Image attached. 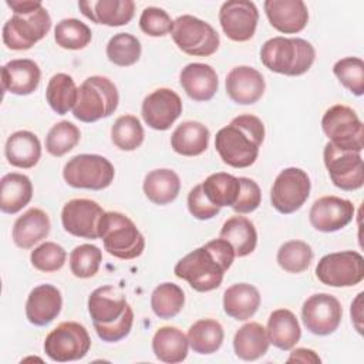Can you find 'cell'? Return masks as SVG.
Listing matches in <instances>:
<instances>
[{"mask_svg":"<svg viewBox=\"0 0 364 364\" xmlns=\"http://www.w3.org/2000/svg\"><path fill=\"white\" fill-rule=\"evenodd\" d=\"M333 73L338 81L354 95L364 94V63L358 57H346L333 65Z\"/></svg>","mask_w":364,"mask_h":364,"instance_id":"46","label":"cell"},{"mask_svg":"<svg viewBox=\"0 0 364 364\" xmlns=\"http://www.w3.org/2000/svg\"><path fill=\"white\" fill-rule=\"evenodd\" d=\"M50 233V218L38 208H31L18 216L13 225V242L21 249H30Z\"/></svg>","mask_w":364,"mask_h":364,"instance_id":"26","label":"cell"},{"mask_svg":"<svg viewBox=\"0 0 364 364\" xmlns=\"http://www.w3.org/2000/svg\"><path fill=\"white\" fill-rule=\"evenodd\" d=\"M118 102L117 85L107 77L92 75L78 87L73 115L82 122H95L114 114Z\"/></svg>","mask_w":364,"mask_h":364,"instance_id":"7","label":"cell"},{"mask_svg":"<svg viewBox=\"0 0 364 364\" xmlns=\"http://www.w3.org/2000/svg\"><path fill=\"white\" fill-rule=\"evenodd\" d=\"M4 154L10 165L30 169L40 161L41 144L36 134L30 131H16L7 138Z\"/></svg>","mask_w":364,"mask_h":364,"instance_id":"27","label":"cell"},{"mask_svg":"<svg viewBox=\"0 0 364 364\" xmlns=\"http://www.w3.org/2000/svg\"><path fill=\"white\" fill-rule=\"evenodd\" d=\"M260 60L266 68L283 75H301L316 60V50L300 37H273L260 48Z\"/></svg>","mask_w":364,"mask_h":364,"instance_id":"5","label":"cell"},{"mask_svg":"<svg viewBox=\"0 0 364 364\" xmlns=\"http://www.w3.org/2000/svg\"><path fill=\"white\" fill-rule=\"evenodd\" d=\"M102 260V252L98 246L84 243L74 247L70 253L71 273L78 279H88L97 274Z\"/></svg>","mask_w":364,"mask_h":364,"instance_id":"45","label":"cell"},{"mask_svg":"<svg viewBox=\"0 0 364 364\" xmlns=\"http://www.w3.org/2000/svg\"><path fill=\"white\" fill-rule=\"evenodd\" d=\"M171 36L179 50L196 57L212 55L220 43L218 31L209 23L191 14L173 20Z\"/></svg>","mask_w":364,"mask_h":364,"instance_id":"9","label":"cell"},{"mask_svg":"<svg viewBox=\"0 0 364 364\" xmlns=\"http://www.w3.org/2000/svg\"><path fill=\"white\" fill-rule=\"evenodd\" d=\"M65 257H67V253L64 247L54 242L41 243L30 255L31 264L37 270L46 272V273L60 270L65 263Z\"/></svg>","mask_w":364,"mask_h":364,"instance_id":"47","label":"cell"},{"mask_svg":"<svg viewBox=\"0 0 364 364\" xmlns=\"http://www.w3.org/2000/svg\"><path fill=\"white\" fill-rule=\"evenodd\" d=\"M78 9L92 23L118 27L132 20L135 3L132 0H82L78 1Z\"/></svg>","mask_w":364,"mask_h":364,"instance_id":"22","label":"cell"},{"mask_svg":"<svg viewBox=\"0 0 364 364\" xmlns=\"http://www.w3.org/2000/svg\"><path fill=\"white\" fill-rule=\"evenodd\" d=\"M112 164L97 154H80L68 159L63 169L64 181L77 189L101 191L114 181Z\"/></svg>","mask_w":364,"mask_h":364,"instance_id":"8","label":"cell"},{"mask_svg":"<svg viewBox=\"0 0 364 364\" xmlns=\"http://www.w3.org/2000/svg\"><path fill=\"white\" fill-rule=\"evenodd\" d=\"M11 18L3 26V41L11 50H30L51 28V17L38 0H7Z\"/></svg>","mask_w":364,"mask_h":364,"instance_id":"4","label":"cell"},{"mask_svg":"<svg viewBox=\"0 0 364 364\" xmlns=\"http://www.w3.org/2000/svg\"><path fill=\"white\" fill-rule=\"evenodd\" d=\"M323 158L330 179L337 188L343 191H357L364 185V165L360 152L341 149L327 142Z\"/></svg>","mask_w":364,"mask_h":364,"instance_id":"14","label":"cell"},{"mask_svg":"<svg viewBox=\"0 0 364 364\" xmlns=\"http://www.w3.org/2000/svg\"><path fill=\"white\" fill-rule=\"evenodd\" d=\"M343 309L340 301L328 293L310 296L301 307V318L306 328L316 336L334 333L341 321Z\"/></svg>","mask_w":364,"mask_h":364,"instance_id":"15","label":"cell"},{"mask_svg":"<svg viewBox=\"0 0 364 364\" xmlns=\"http://www.w3.org/2000/svg\"><path fill=\"white\" fill-rule=\"evenodd\" d=\"M78 97V88L71 75L58 73L54 74L46 90V98L48 105L54 112L58 115L67 114L70 109L74 108Z\"/></svg>","mask_w":364,"mask_h":364,"instance_id":"38","label":"cell"},{"mask_svg":"<svg viewBox=\"0 0 364 364\" xmlns=\"http://www.w3.org/2000/svg\"><path fill=\"white\" fill-rule=\"evenodd\" d=\"M311 182L309 175L300 168H286L274 179L270 200L273 208L283 213L290 215L299 210L309 199Z\"/></svg>","mask_w":364,"mask_h":364,"instance_id":"13","label":"cell"},{"mask_svg":"<svg viewBox=\"0 0 364 364\" xmlns=\"http://www.w3.org/2000/svg\"><path fill=\"white\" fill-rule=\"evenodd\" d=\"M105 212L91 199H71L61 210V223L65 232L84 239H98L100 219Z\"/></svg>","mask_w":364,"mask_h":364,"instance_id":"17","label":"cell"},{"mask_svg":"<svg viewBox=\"0 0 364 364\" xmlns=\"http://www.w3.org/2000/svg\"><path fill=\"white\" fill-rule=\"evenodd\" d=\"M173 21L171 16L159 7H146L141 13L139 27L151 37H162L171 33Z\"/></svg>","mask_w":364,"mask_h":364,"instance_id":"48","label":"cell"},{"mask_svg":"<svg viewBox=\"0 0 364 364\" xmlns=\"http://www.w3.org/2000/svg\"><path fill=\"white\" fill-rule=\"evenodd\" d=\"M239 181H240V192H239L237 200L232 206V209L237 213H250V212L256 210L260 205V200H262L260 188L250 178L240 176Z\"/></svg>","mask_w":364,"mask_h":364,"instance_id":"49","label":"cell"},{"mask_svg":"<svg viewBox=\"0 0 364 364\" xmlns=\"http://www.w3.org/2000/svg\"><path fill=\"white\" fill-rule=\"evenodd\" d=\"M88 313L102 341H119L132 328L134 311L118 287L101 286L95 289L88 297Z\"/></svg>","mask_w":364,"mask_h":364,"instance_id":"3","label":"cell"},{"mask_svg":"<svg viewBox=\"0 0 364 364\" xmlns=\"http://www.w3.org/2000/svg\"><path fill=\"white\" fill-rule=\"evenodd\" d=\"M144 128L134 115H121L111 128V139L121 151H134L144 142Z\"/></svg>","mask_w":364,"mask_h":364,"instance_id":"43","label":"cell"},{"mask_svg":"<svg viewBox=\"0 0 364 364\" xmlns=\"http://www.w3.org/2000/svg\"><path fill=\"white\" fill-rule=\"evenodd\" d=\"M260 306L259 290L249 283H236L223 293V310L235 320L250 318Z\"/></svg>","mask_w":364,"mask_h":364,"instance_id":"28","label":"cell"},{"mask_svg":"<svg viewBox=\"0 0 364 364\" xmlns=\"http://www.w3.org/2000/svg\"><path fill=\"white\" fill-rule=\"evenodd\" d=\"M141 114L148 127L166 131L182 114V100L171 88H158L144 98Z\"/></svg>","mask_w":364,"mask_h":364,"instance_id":"18","label":"cell"},{"mask_svg":"<svg viewBox=\"0 0 364 364\" xmlns=\"http://www.w3.org/2000/svg\"><path fill=\"white\" fill-rule=\"evenodd\" d=\"M185 304V293L175 283H162L151 294L152 311L159 318L175 317Z\"/></svg>","mask_w":364,"mask_h":364,"instance_id":"39","label":"cell"},{"mask_svg":"<svg viewBox=\"0 0 364 364\" xmlns=\"http://www.w3.org/2000/svg\"><path fill=\"white\" fill-rule=\"evenodd\" d=\"M188 337L173 326L159 327L152 338V350L155 357L164 363H181L188 355Z\"/></svg>","mask_w":364,"mask_h":364,"instance_id":"32","label":"cell"},{"mask_svg":"<svg viewBox=\"0 0 364 364\" xmlns=\"http://www.w3.org/2000/svg\"><path fill=\"white\" fill-rule=\"evenodd\" d=\"M206 198L218 208L233 206L240 192V181L226 172H216L209 175L202 183Z\"/></svg>","mask_w":364,"mask_h":364,"instance_id":"37","label":"cell"},{"mask_svg":"<svg viewBox=\"0 0 364 364\" xmlns=\"http://www.w3.org/2000/svg\"><path fill=\"white\" fill-rule=\"evenodd\" d=\"M188 209L191 215L199 220H208L220 212V208L213 205L205 195L202 185H196L188 195Z\"/></svg>","mask_w":364,"mask_h":364,"instance_id":"50","label":"cell"},{"mask_svg":"<svg viewBox=\"0 0 364 364\" xmlns=\"http://www.w3.org/2000/svg\"><path fill=\"white\" fill-rule=\"evenodd\" d=\"M219 236L232 245L235 256L237 257H245L250 255L257 245L256 228L253 222L245 216L229 218L223 223Z\"/></svg>","mask_w":364,"mask_h":364,"instance_id":"35","label":"cell"},{"mask_svg":"<svg viewBox=\"0 0 364 364\" xmlns=\"http://www.w3.org/2000/svg\"><path fill=\"white\" fill-rule=\"evenodd\" d=\"M361 297L363 293H358L355 300L351 303V320L354 321V326L357 328V331L361 334L363 328H361Z\"/></svg>","mask_w":364,"mask_h":364,"instance_id":"52","label":"cell"},{"mask_svg":"<svg viewBox=\"0 0 364 364\" xmlns=\"http://www.w3.org/2000/svg\"><path fill=\"white\" fill-rule=\"evenodd\" d=\"M186 337L195 353L212 354L220 348L225 331L219 321L213 318H200L189 327Z\"/></svg>","mask_w":364,"mask_h":364,"instance_id":"36","label":"cell"},{"mask_svg":"<svg viewBox=\"0 0 364 364\" xmlns=\"http://www.w3.org/2000/svg\"><path fill=\"white\" fill-rule=\"evenodd\" d=\"M354 205L338 196L318 198L310 208L309 219L311 226L324 233L337 232L346 228L354 218Z\"/></svg>","mask_w":364,"mask_h":364,"instance_id":"19","label":"cell"},{"mask_svg":"<svg viewBox=\"0 0 364 364\" xmlns=\"http://www.w3.org/2000/svg\"><path fill=\"white\" fill-rule=\"evenodd\" d=\"M41 80L38 64L30 58L11 60L1 67V87L16 95H28L34 92Z\"/></svg>","mask_w":364,"mask_h":364,"instance_id":"23","label":"cell"},{"mask_svg":"<svg viewBox=\"0 0 364 364\" xmlns=\"http://www.w3.org/2000/svg\"><path fill=\"white\" fill-rule=\"evenodd\" d=\"M266 16L280 33H300L309 21V10L301 0H266L263 3Z\"/></svg>","mask_w":364,"mask_h":364,"instance_id":"21","label":"cell"},{"mask_svg":"<svg viewBox=\"0 0 364 364\" xmlns=\"http://www.w3.org/2000/svg\"><path fill=\"white\" fill-rule=\"evenodd\" d=\"M105 51L112 64L118 67H129L141 57V43L129 33H118L109 38Z\"/></svg>","mask_w":364,"mask_h":364,"instance_id":"41","label":"cell"},{"mask_svg":"<svg viewBox=\"0 0 364 364\" xmlns=\"http://www.w3.org/2000/svg\"><path fill=\"white\" fill-rule=\"evenodd\" d=\"M226 92L229 98L240 105L257 102L264 94V78L253 67L237 65L226 75Z\"/></svg>","mask_w":364,"mask_h":364,"instance_id":"20","label":"cell"},{"mask_svg":"<svg viewBox=\"0 0 364 364\" xmlns=\"http://www.w3.org/2000/svg\"><path fill=\"white\" fill-rule=\"evenodd\" d=\"M181 191V179L172 169L151 171L144 179V193L155 205H168L176 199Z\"/></svg>","mask_w":364,"mask_h":364,"instance_id":"34","label":"cell"},{"mask_svg":"<svg viewBox=\"0 0 364 364\" xmlns=\"http://www.w3.org/2000/svg\"><path fill=\"white\" fill-rule=\"evenodd\" d=\"M263 139L264 125L262 119L252 114H243L216 132L215 148L229 166L247 168L257 159Z\"/></svg>","mask_w":364,"mask_h":364,"instance_id":"2","label":"cell"},{"mask_svg":"<svg viewBox=\"0 0 364 364\" xmlns=\"http://www.w3.org/2000/svg\"><path fill=\"white\" fill-rule=\"evenodd\" d=\"M266 333L270 344L283 351L291 350L301 337L300 324L287 309H277L269 316Z\"/></svg>","mask_w":364,"mask_h":364,"instance_id":"30","label":"cell"},{"mask_svg":"<svg viewBox=\"0 0 364 364\" xmlns=\"http://www.w3.org/2000/svg\"><path fill=\"white\" fill-rule=\"evenodd\" d=\"M179 81L185 92L193 101H209L218 91V74L203 63H191L179 74Z\"/></svg>","mask_w":364,"mask_h":364,"instance_id":"25","label":"cell"},{"mask_svg":"<svg viewBox=\"0 0 364 364\" xmlns=\"http://www.w3.org/2000/svg\"><path fill=\"white\" fill-rule=\"evenodd\" d=\"M313 260V250L303 240H289L277 250L279 266L289 273H301L307 270Z\"/></svg>","mask_w":364,"mask_h":364,"instance_id":"42","label":"cell"},{"mask_svg":"<svg viewBox=\"0 0 364 364\" xmlns=\"http://www.w3.org/2000/svg\"><path fill=\"white\" fill-rule=\"evenodd\" d=\"M235 250L232 245L219 237L183 256L173 269L176 277L186 280L200 293L212 291L222 284L225 272L232 266Z\"/></svg>","mask_w":364,"mask_h":364,"instance_id":"1","label":"cell"},{"mask_svg":"<svg viewBox=\"0 0 364 364\" xmlns=\"http://www.w3.org/2000/svg\"><path fill=\"white\" fill-rule=\"evenodd\" d=\"M317 279L331 287H351L364 279V259L355 250H343L323 256L316 266Z\"/></svg>","mask_w":364,"mask_h":364,"instance_id":"12","label":"cell"},{"mask_svg":"<svg viewBox=\"0 0 364 364\" xmlns=\"http://www.w3.org/2000/svg\"><path fill=\"white\" fill-rule=\"evenodd\" d=\"M81 138L77 125L70 121H60L53 125L46 136V149L53 156H63L70 152Z\"/></svg>","mask_w":364,"mask_h":364,"instance_id":"44","label":"cell"},{"mask_svg":"<svg viewBox=\"0 0 364 364\" xmlns=\"http://www.w3.org/2000/svg\"><path fill=\"white\" fill-rule=\"evenodd\" d=\"M91 28L77 18H64L54 28L57 46L65 50H81L91 43Z\"/></svg>","mask_w":364,"mask_h":364,"instance_id":"40","label":"cell"},{"mask_svg":"<svg viewBox=\"0 0 364 364\" xmlns=\"http://www.w3.org/2000/svg\"><path fill=\"white\" fill-rule=\"evenodd\" d=\"M33 198V183L28 176L11 172L0 181V209L4 213L14 215L20 212Z\"/></svg>","mask_w":364,"mask_h":364,"instance_id":"29","label":"cell"},{"mask_svg":"<svg viewBox=\"0 0 364 364\" xmlns=\"http://www.w3.org/2000/svg\"><path fill=\"white\" fill-rule=\"evenodd\" d=\"M91 347L87 328L77 321H64L53 328L44 340V353L50 360L67 363L81 360Z\"/></svg>","mask_w":364,"mask_h":364,"instance_id":"11","label":"cell"},{"mask_svg":"<svg viewBox=\"0 0 364 364\" xmlns=\"http://www.w3.org/2000/svg\"><path fill=\"white\" fill-rule=\"evenodd\" d=\"M269 346L270 341L267 338L266 328L256 321L243 324L233 337L235 354L245 361H255L260 358L267 353Z\"/></svg>","mask_w":364,"mask_h":364,"instance_id":"33","label":"cell"},{"mask_svg":"<svg viewBox=\"0 0 364 364\" xmlns=\"http://www.w3.org/2000/svg\"><path fill=\"white\" fill-rule=\"evenodd\" d=\"M321 128L328 142L337 148L363 151L364 125L353 108L341 104L330 107L321 118Z\"/></svg>","mask_w":364,"mask_h":364,"instance_id":"10","label":"cell"},{"mask_svg":"<svg viewBox=\"0 0 364 364\" xmlns=\"http://www.w3.org/2000/svg\"><path fill=\"white\" fill-rule=\"evenodd\" d=\"M259 21V11L253 1L228 0L219 10V23L228 38L247 41L253 37Z\"/></svg>","mask_w":364,"mask_h":364,"instance_id":"16","label":"cell"},{"mask_svg":"<svg viewBox=\"0 0 364 364\" xmlns=\"http://www.w3.org/2000/svg\"><path fill=\"white\" fill-rule=\"evenodd\" d=\"M209 136L210 132L202 122L185 121L172 132L171 146L179 155L198 156L206 151Z\"/></svg>","mask_w":364,"mask_h":364,"instance_id":"31","label":"cell"},{"mask_svg":"<svg viewBox=\"0 0 364 364\" xmlns=\"http://www.w3.org/2000/svg\"><path fill=\"white\" fill-rule=\"evenodd\" d=\"M104 249L114 257L131 260L142 255L145 239L135 223L119 212H105L98 225Z\"/></svg>","mask_w":364,"mask_h":364,"instance_id":"6","label":"cell"},{"mask_svg":"<svg viewBox=\"0 0 364 364\" xmlns=\"http://www.w3.org/2000/svg\"><path fill=\"white\" fill-rule=\"evenodd\" d=\"M320 363V357L309 348H296L291 351L287 363Z\"/></svg>","mask_w":364,"mask_h":364,"instance_id":"51","label":"cell"},{"mask_svg":"<svg viewBox=\"0 0 364 364\" xmlns=\"http://www.w3.org/2000/svg\"><path fill=\"white\" fill-rule=\"evenodd\" d=\"M61 307V291L53 284H40L27 297L26 317L34 326H47L57 318Z\"/></svg>","mask_w":364,"mask_h":364,"instance_id":"24","label":"cell"}]
</instances>
